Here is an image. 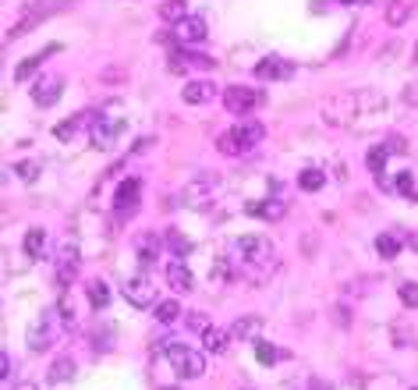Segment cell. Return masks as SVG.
I'll use <instances>...</instances> for the list:
<instances>
[{
  "label": "cell",
  "instance_id": "obj_34",
  "mask_svg": "<svg viewBox=\"0 0 418 390\" xmlns=\"http://www.w3.org/2000/svg\"><path fill=\"white\" fill-rule=\"evenodd\" d=\"M397 298L404 301V309H418V281H401Z\"/></svg>",
  "mask_w": 418,
  "mask_h": 390
},
{
  "label": "cell",
  "instance_id": "obj_44",
  "mask_svg": "<svg viewBox=\"0 0 418 390\" xmlns=\"http://www.w3.org/2000/svg\"><path fill=\"white\" fill-rule=\"evenodd\" d=\"M312 390H330V384H312Z\"/></svg>",
  "mask_w": 418,
  "mask_h": 390
},
{
  "label": "cell",
  "instance_id": "obj_16",
  "mask_svg": "<svg viewBox=\"0 0 418 390\" xmlns=\"http://www.w3.org/2000/svg\"><path fill=\"white\" fill-rule=\"evenodd\" d=\"M163 277H167V284H170V291L178 294H188L195 288V277H192V270L181 263V259H174V263H167V270H163Z\"/></svg>",
  "mask_w": 418,
  "mask_h": 390
},
{
  "label": "cell",
  "instance_id": "obj_8",
  "mask_svg": "<svg viewBox=\"0 0 418 390\" xmlns=\"http://www.w3.org/2000/svg\"><path fill=\"white\" fill-rule=\"evenodd\" d=\"M121 291H124V298H128L135 309H149V305L156 301V284H153V277H149L146 270H138L135 277H128Z\"/></svg>",
  "mask_w": 418,
  "mask_h": 390
},
{
  "label": "cell",
  "instance_id": "obj_29",
  "mask_svg": "<svg viewBox=\"0 0 418 390\" xmlns=\"http://www.w3.org/2000/svg\"><path fill=\"white\" fill-rule=\"evenodd\" d=\"M86 298L93 301V309H106V301H110V288H106V281H100V277L86 281Z\"/></svg>",
  "mask_w": 418,
  "mask_h": 390
},
{
  "label": "cell",
  "instance_id": "obj_31",
  "mask_svg": "<svg viewBox=\"0 0 418 390\" xmlns=\"http://www.w3.org/2000/svg\"><path fill=\"white\" fill-rule=\"evenodd\" d=\"M322 185H326L322 167H305V171L298 174V189H302V192H319Z\"/></svg>",
  "mask_w": 418,
  "mask_h": 390
},
{
  "label": "cell",
  "instance_id": "obj_36",
  "mask_svg": "<svg viewBox=\"0 0 418 390\" xmlns=\"http://www.w3.org/2000/svg\"><path fill=\"white\" fill-rule=\"evenodd\" d=\"M255 359H259L262 366H273V362L280 359V351H277L273 344H266V341H255Z\"/></svg>",
  "mask_w": 418,
  "mask_h": 390
},
{
  "label": "cell",
  "instance_id": "obj_43",
  "mask_svg": "<svg viewBox=\"0 0 418 390\" xmlns=\"http://www.w3.org/2000/svg\"><path fill=\"white\" fill-rule=\"evenodd\" d=\"M14 390H39V387H36V384H18Z\"/></svg>",
  "mask_w": 418,
  "mask_h": 390
},
{
  "label": "cell",
  "instance_id": "obj_33",
  "mask_svg": "<svg viewBox=\"0 0 418 390\" xmlns=\"http://www.w3.org/2000/svg\"><path fill=\"white\" fill-rule=\"evenodd\" d=\"M153 316H156L160 323H174V319L181 316V305H178L174 298H163V301H156V309H153Z\"/></svg>",
  "mask_w": 418,
  "mask_h": 390
},
{
  "label": "cell",
  "instance_id": "obj_28",
  "mask_svg": "<svg viewBox=\"0 0 418 390\" xmlns=\"http://www.w3.org/2000/svg\"><path fill=\"white\" fill-rule=\"evenodd\" d=\"M387 156H390V153L383 149V142H379V146H372V149L365 153V167H369V174H372V178H376L379 185H383V171H387Z\"/></svg>",
  "mask_w": 418,
  "mask_h": 390
},
{
  "label": "cell",
  "instance_id": "obj_47",
  "mask_svg": "<svg viewBox=\"0 0 418 390\" xmlns=\"http://www.w3.org/2000/svg\"><path fill=\"white\" fill-rule=\"evenodd\" d=\"M340 4H351V0H340Z\"/></svg>",
  "mask_w": 418,
  "mask_h": 390
},
{
  "label": "cell",
  "instance_id": "obj_3",
  "mask_svg": "<svg viewBox=\"0 0 418 390\" xmlns=\"http://www.w3.org/2000/svg\"><path fill=\"white\" fill-rule=\"evenodd\" d=\"M230 249H234V256H238L245 266H252V270H273V266H277V249H273V241L262 238V234H241Z\"/></svg>",
  "mask_w": 418,
  "mask_h": 390
},
{
  "label": "cell",
  "instance_id": "obj_25",
  "mask_svg": "<svg viewBox=\"0 0 418 390\" xmlns=\"http://www.w3.org/2000/svg\"><path fill=\"white\" fill-rule=\"evenodd\" d=\"M46 380H50V384H68V380H75V359H71V355L53 359V366L46 369Z\"/></svg>",
  "mask_w": 418,
  "mask_h": 390
},
{
  "label": "cell",
  "instance_id": "obj_19",
  "mask_svg": "<svg viewBox=\"0 0 418 390\" xmlns=\"http://www.w3.org/2000/svg\"><path fill=\"white\" fill-rule=\"evenodd\" d=\"M418 0H387V11H383V21L390 25V29H401V25H408V18L415 14Z\"/></svg>",
  "mask_w": 418,
  "mask_h": 390
},
{
  "label": "cell",
  "instance_id": "obj_20",
  "mask_svg": "<svg viewBox=\"0 0 418 390\" xmlns=\"http://www.w3.org/2000/svg\"><path fill=\"white\" fill-rule=\"evenodd\" d=\"M230 341H259V334H262V316H241V319H234L230 323Z\"/></svg>",
  "mask_w": 418,
  "mask_h": 390
},
{
  "label": "cell",
  "instance_id": "obj_39",
  "mask_svg": "<svg viewBox=\"0 0 418 390\" xmlns=\"http://www.w3.org/2000/svg\"><path fill=\"white\" fill-rule=\"evenodd\" d=\"M188 330H195V334H203V330H209V319L203 316V312H188Z\"/></svg>",
  "mask_w": 418,
  "mask_h": 390
},
{
  "label": "cell",
  "instance_id": "obj_12",
  "mask_svg": "<svg viewBox=\"0 0 418 390\" xmlns=\"http://www.w3.org/2000/svg\"><path fill=\"white\" fill-rule=\"evenodd\" d=\"M170 32H174L178 46H181V43H203V39L209 36V21L203 18V14H188V18H181Z\"/></svg>",
  "mask_w": 418,
  "mask_h": 390
},
{
  "label": "cell",
  "instance_id": "obj_17",
  "mask_svg": "<svg viewBox=\"0 0 418 390\" xmlns=\"http://www.w3.org/2000/svg\"><path fill=\"white\" fill-rule=\"evenodd\" d=\"M96 121V110H78L75 117H68V121H61L57 128H53V135L61 139V142H68V139H75L82 128H89Z\"/></svg>",
  "mask_w": 418,
  "mask_h": 390
},
{
  "label": "cell",
  "instance_id": "obj_40",
  "mask_svg": "<svg viewBox=\"0 0 418 390\" xmlns=\"http://www.w3.org/2000/svg\"><path fill=\"white\" fill-rule=\"evenodd\" d=\"M401 96H404V103H408V106H418V82H408Z\"/></svg>",
  "mask_w": 418,
  "mask_h": 390
},
{
  "label": "cell",
  "instance_id": "obj_21",
  "mask_svg": "<svg viewBox=\"0 0 418 390\" xmlns=\"http://www.w3.org/2000/svg\"><path fill=\"white\" fill-rule=\"evenodd\" d=\"M170 71H188V68H213V61L203 57V54H188V50H181V46H174L170 50Z\"/></svg>",
  "mask_w": 418,
  "mask_h": 390
},
{
  "label": "cell",
  "instance_id": "obj_13",
  "mask_svg": "<svg viewBox=\"0 0 418 390\" xmlns=\"http://www.w3.org/2000/svg\"><path fill=\"white\" fill-rule=\"evenodd\" d=\"M61 93H64V79L61 75H43L32 86V103L36 106H53L61 99Z\"/></svg>",
  "mask_w": 418,
  "mask_h": 390
},
{
  "label": "cell",
  "instance_id": "obj_18",
  "mask_svg": "<svg viewBox=\"0 0 418 390\" xmlns=\"http://www.w3.org/2000/svg\"><path fill=\"white\" fill-rule=\"evenodd\" d=\"M404 241H408V234L404 231H383V234H376V252L383 256V259H397L401 252H404Z\"/></svg>",
  "mask_w": 418,
  "mask_h": 390
},
{
  "label": "cell",
  "instance_id": "obj_37",
  "mask_svg": "<svg viewBox=\"0 0 418 390\" xmlns=\"http://www.w3.org/2000/svg\"><path fill=\"white\" fill-rule=\"evenodd\" d=\"M394 189H397V195H415V178H412V171H401L397 181H394Z\"/></svg>",
  "mask_w": 418,
  "mask_h": 390
},
{
  "label": "cell",
  "instance_id": "obj_5",
  "mask_svg": "<svg viewBox=\"0 0 418 390\" xmlns=\"http://www.w3.org/2000/svg\"><path fill=\"white\" fill-rule=\"evenodd\" d=\"M61 323H64L61 312H43L39 323H32V330H29V351H46V348H53V341H57V334H61Z\"/></svg>",
  "mask_w": 418,
  "mask_h": 390
},
{
  "label": "cell",
  "instance_id": "obj_35",
  "mask_svg": "<svg viewBox=\"0 0 418 390\" xmlns=\"http://www.w3.org/2000/svg\"><path fill=\"white\" fill-rule=\"evenodd\" d=\"M383 149H387L390 156H404V153H408V139L397 135V131H390V135L383 139Z\"/></svg>",
  "mask_w": 418,
  "mask_h": 390
},
{
  "label": "cell",
  "instance_id": "obj_26",
  "mask_svg": "<svg viewBox=\"0 0 418 390\" xmlns=\"http://www.w3.org/2000/svg\"><path fill=\"white\" fill-rule=\"evenodd\" d=\"M21 249H25V256H29V259H39V256H46V231H43V227H32V231H25V241H21Z\"/></svg>",
  "mask_w": 418,
  "mask_h": 390
},
{
  "label": "cell",
  "instance_id": "obj_2",
  "mask_svg": "<svg viewBox=\"0 0 418 390\" xmlns=\"http://www.w3.org/2000/svg\"><path fill=\"white\" fill-rule=\"evenodd\" d=\"M262 139H266V124L262 121H245V124H234V128H227V131L216 135V153L241 156V153L255 149Z\"/></svg>",
  "mask_w": 418,
  "mask_h": 390
},
{
  "label": "cell",
  "instance_id": "obj_14",
  "mask_svg": "<svg viewBox=\"0 0 418 390\" xmlns=\"http://www.w3.org/2000/svg\"><path fill=\"white\" fill-rule=\"evenodd\" d=\"M117 131H121V124H113L103 114H96V121L89 124V146L93 149H110L117 142Z\"/></svg>",
  "mask_w": 418,
  "mask_h": 390
},
{
  "label": "cell",
  "instance_id": "obj_45",
  "mask_svg": "<svg viewBox=\"0 0 418 390\" xmlns=\"http://www.w3.org/2000/svg\"><path fill=\"white\" fill-rule=\"evenodd\" d=\"M412 54H415V64H418V39H415V50H412Z\"/></svg>",
  "mask_w": 418,
  "mask_h": 390
},
{
  "label": "cell",
  "instance_id": "obj_9",
  "mask_svg": "<svg viewBox=\"0 0 418 390\" xmlns=\"http://www.w3.org/2000/svg\"><path fill=\"white\" fill-rule=\"evenodd\" d=\"M295 75V64L280 54H266L259 64H255V79L259 82H287Z\"/></svg>",
  "mask_w": 418,
  "mask_h": 390
},
{
  "label": "cell",
  "instance_id": "obj_23",
  "mask_svg": "<svg viewBox=\"0 0 418 390\" xmlns=\"http://www.w3.org/2000/svg\"><path fill=\"white\" fill-rule=\"evenodd\" d=\"M160 249H163V241H160L153 231H142V234L135 238V252H138L142 263H153V259L160 256Z\"/></svg>",
  "mask_w": 418,
  "mask_h": 390
},
{
  "label": "cell",
  "instance_id": "obj_42",
  "mask_svg": "<svg viewBox=\"0 0 418 390\" xmlns=\"http://www.w3.org/2000/svg\"><path fill=\"white\" fill-rule=\"evenodd\" d=\"M408 249L418 252V231H408Z\"/></svg>",
  "mask_w": 418,
  "mask_h": 390
},
{
  "label": "cell",
  "instance_id": "obj_10",
  "mask_svg": "<svg viewBox=\"0 0 418 390\" xmlns=\"http://www.w3.org/2000/svg\"><path fill=\"white\" fill-rule=\"evenodd\" d=\"M78 266H82V256L75 245H64L61 256H57V274H53V284L57 288H71L78 281Z\"/></svg>",
  "mask_w": 418,
  "mask_h": 390
},
{
  "label": "cell",
  "instance_id": "obj_7",
  "mask_svg": "<svg viewBox=\"0 0 418 390\" xmlns=\"http://www.w3.org/2000/svg\"><path fill=\"white\" fill-rule=\"evenodd\" d=\"M138 202H142V181H138V178H124V181L117 185V195H113V216H117V220L135 216Z\"/></svg>",
  "mask_w": 418,
  "mask_h": 390
},
{
  "label": "cell",
  "instance_id": "obj_46",
  "mask_svg": "<svg viewBox=\"0 0 418 390\" xmlns=\"http://www.w3.org/2000/svg\"><path fill=\"white\" fill-rule=\"evenodd\" d=\"M163 390H181V387H163Z\"/></svg>",
  "mask_w": 418,
  "mask_h": 390
},
{
  "label": "cell",
  "instance_id": "obj_4",
  "mask_svg": "<svg viewBox=\"0 0 418 390\" xmlns=\"http://www.w3.org/2000/svg\"><path fill=\"white\" fill-rule=\"evenodd\" d=\"M163 355H167L170 369H174L181 380H199V376L206 373V355H203V351H195V348H188V344L170 341V344L163 348Z\"/></svg>",
  "mask_w": 418,
  "mask_h": 390
},
{
  "label": "cell",
  "instance_id": "obj_32",
  "mask_svg": "<svg viewBox=\"0 0 418 390\" xmlns=\"http://www.w3.org/2000/svg\"><path fill=\"white\" fill-rule=\"evenodd\" d=\"M163 241H167V249H170V252H174L178 259L192 252V241H188V238H185V234L178 231V227H167V234H163Z\"/></svg>",
  "mask_w": 418,
  "mask_h": 390
},
{
  "label": "cell",
  "instance_id": "obj_11",
  "mask_svg": "<svg viewBox=\"0 0 418 390\" xmlns=\"http://www.w3.org/2000/svg\"><path fill=\"white\" fill-rule=\"evenodd\" d=\"M181 206L185 209H209L213 206V178H195L181 189Z\"/></svg>",
  "mask_w": 418,
  "mask_h": 390
},
{
  "label": "cell",
  "instance_id": "obj_24",
  "mask_svg": "<svg viewBox=\"0 0 418 390\" xmlns=\"http://www.w3.org/2000/svg\"><path fill=\"white\" fill-rule=\"evenodd\" d=\"M252 213L262 216L266 224H280V220L287 216V202H284V199H266V202H259Z\"/></svg>",
  "mask_w": 418,
  "mask_h": 390
},
{
  "label": "cell",
  "instance_id": "obj_30",
  "mask_svg": "<svg viewBox=\"0 0 418 390\" xmlns=\"http://www.w3.org/2000/svg\"><path fill=\"white\" fill-rule=\"evenodd\" d=\"M227 341H230V334H223V330H216V326L203 330V348H206L209 355H220V351H227Z\"/></svg>",
  "mask_w": 418,
  "mask_h": 390
},
{
  "label": "cell",
  "instance_id": "obj_41",
  "mask_svg": "<svg viewBox=\"0 0 418 390\" xmlns=\"http://www.w3.org/2000/svg\"><path fill=\"white\" fill-rule=\"evenodd\" d=\"M0 376H4V380L11 376V355H0Z\"/></svg>",
  "mask_w": 418,
  "mask_h": 390
},
{
  "label": "cell",
  "instance_id": "obj_15",
  "mask_svg": "<svg viewBox=\"0 0 418 390\" xmlns=\"http://www.w3.org/2000/svg\"><path fill=\"white\" fill-rule=\"evenodd\" d=\"M53 54H61V43H50V46H43L39 54L25 57V61L14 68V82H29V79H32V75H36V71H39V68L50 61V57H53Z\"/></svg>",
  "mask_w": 418,
  "mask_h": 390
},
{
  "label": "cell",
  "instance_id": "obj_6",
  "mask_svg": "<svg viewBox=\"0 0 418 390\" xmlns=\"http://www.w3.org/2000/svg\"><path fill=\"white\" fill-rule=\"evenodd\" d=\"M262 99H266L262 93H255L248 86H230V89H223V110L234 114V117H248Z\"/></svg>",
  "mask_w": 418,
  "mask_h": 390
},
{
  "label": "cell",
  "instance_id": "obj_38",
  "mask_svg": "<svg viewBox=\"0 0 418 390\" xmlns=\"http://www.w3.org/2000/svg\"><path fill=\"white\" fill-rule=\"evenodd\" d=\"M14 174H18L21 181H36L39 167H36V164H29V160H21V164H14Z\"/></svg>",
  "mask_w": 418,
  "mask_h": 390
},
{
  "label": "cell",
  "instance_id": "obj_27",
  "mask_svg": "<svg viewBox=\"0 0 418 390\" xmlns=\"http://www.w3.org/2000/svg\"><path fill=\"white\" fill-rule=\"evenodd\" d=\"M156 14H160V21H163V25H170V29H174L181 18H188V4H185V0H163Z\"/></svg>",
  "mask_w": 418,
  "mask_h": 390
},
{
  "label": "cell",
  "instance_id": "obj_22",
  "mask_svg": "<svg viewBox=\"0 0 418 390\" xmlns=\"http://www.w3.org/2000/svg\"><path fill=\"white\" fill-rule=\"evenodd\" d=\"M213 96H216V82H209V79H192V82L181 89V99H185V103H209Z\"/></svg>",
  "mask_w": 418,
  "mask_h": 390
},
{
  "label": "cell",
  "instance_id": "obj_48",
  "mask_svg": "<svg viewBox=\"0 0 418 390\" xmlns=\"http://www.w3.org/2000/svg\"><path fill=\"white\" fill-rule=\"evenodd\" d=\"M415 390H418V387H415Z\"/></svg>",
  "mask_w": 418,
  "mask_h": 390
},
{
  "label": "cell",
  "instance_id": "obj_1",
  "mask_svg": "<svg viewBox=\"0 0 418 390\" xmlns=\"http://www.w3.org/2000/svg\"><path fill=\"white\" fill-rule=\"evenodd\" d=\"M387 106L383 93H372V89H358V93H333V96L322 99V121L333 124V128H351L358 114H376Z\"/></svg>",
  "mask_w": 418,
  "mask_h": 390
}]
</instances>
